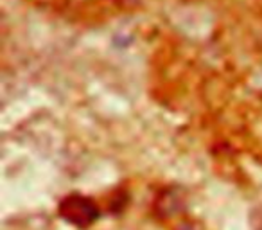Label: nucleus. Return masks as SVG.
Returning <instances> with one entry per match:
<instances>
[{
	"label": "nucleus",
	"instance_id": "obj_1",
	"mask_svg": "<svg viewBox=\"0 0 262 230\" xmlns=\"http://www.w3.org/2000/svg\"><path fill=\"white\" fill-rule=\"evenodd\" d=\"M61 216L74 225L86 226L97 219V207L83 196H70L61 203Z\"/></svg>",
	"mask_w": 262,
	"mask_h": 230
}]
</instances>
